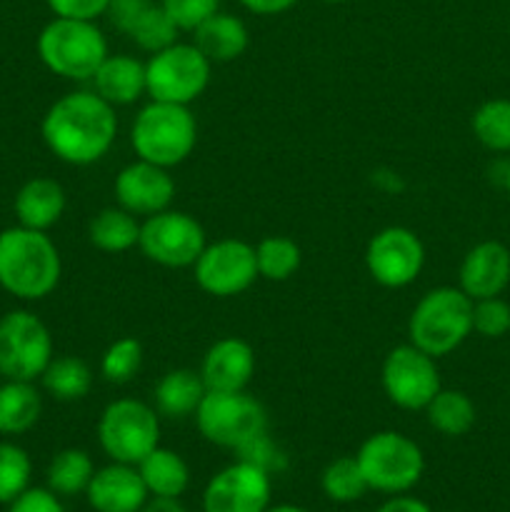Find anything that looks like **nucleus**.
<instances>
[{
  "label": "nucleus",
  "mask_w": 510,
  "mask_h": 512,
  "mask_svg": "<svg viewBox=\"0 0 510 512\" xmlns=\"http://www.w3.org/2000/svg\"><path fill=\"white\" fill-rule=\"evenodd\" d=\"M140 512H185V508L180 503V498H158V495H150Z\"/></svg>",
  "instance_id": "44"
},
{
  "label": "nucleus",
  "mask_w": 510,
  "mask_h": 512,
  "mask_svg": "<svg viewBox=\"0 0 510 512\" xmlns=\"http://www.w3.org/2000/svg\"><path fill=\"white\" fill-rule=\"evenodd\" d=\"M195 283L213 298H233L245 293L258 275L255 245L238 238H223L208 243L193 263Z\"/></svg>",
  "instance_id": "12"
},
{
  "label": "nucleus",
  "mask_w": 510,
  "mask_h": 512,
  "mask_svg": "<svg viewBox=\"0 0 510 512\" xmlns=\"http://www.w3.org/2000/svg\"><path fill=\"white\" fill-rule=\"evenodd\" d=\"M65 203H68L65 200V190L58 180L30 178L15 193L13 210L15 218H18V225L48 233L63 218Z\"/></svg>",
  "instance_id": "20"
},
{
  "label": "nucleus",
  "mask_w": 510,
  "mask_h": 512,
  "mask_svg": "<svg viewBox=\"0 0 510 512\" xmlns=\"http://www.w3.org/2000/svg\"><path fill=\"white\" fill-rule=\"evenodd\" d=\"M148 3L150 0H110L108 10H105V18L110 20L113 28L128 35V30L133 28V23L138 20V15L143 13V8Z\"/></svg>",
  "instance_id": "41"
},
{
  "label": "nucleus",
  "mask_w": 510,
  "mask_h": 512,
  "mask_svg": "<svg viewBox=\"0 0 510 512\" xmlns=\"http://www.w3.org/2000/svg\"><path fill=\"white\" fill-rule=\"evenodd\" d=\"M115 203L138 218L168 210L175 198V180L168 168L135 158L125 165L113 183Z\"/></svg>",
  "instance_id": "16"
},
{
  "label": "nucleus",
  "mask_w": 510,
  "mask_h": 512,
  "mask_svg": "<svg viewBox=\"0 0 510 512\" xmlns=\"http://www.w3.org/2000/svg\"><path fill=\"white\" fill-rule=\"evenodd\" d=\"M298 0H240L243 8H248L255 15H278L290 10Z\"/></svg>",
  "instance_id": "42"
},
{
  "label": "nucleus",
  "mask_w": 510,
  "mask_h": 512,
  "mask_svg": "<svg viewBox=\"0 0 510 512\" xmlns=\"http://www.w3.org/2000/svg\"><path fill=\"white\" fill-rule=\"evenodd\" d=\"M53 360V338L30 310H10L0 318V375L3 380H40Z\"/></svg>",
  "instance_id": "10"
},
{
  "label": "nucleus",
  "mask_w": 510,
  "mask_h": 512,
  "mask_svg": "<svg viewBox=\"0 0 510 512\" xmlns=\"http://www.w3.org/2000/svg\"><path fill=\"white\" fill-rule=\"evenodd\" d=\"M138 473L143 478L148 495L158 498H180L190 485V468L175 450L155 448L140 460Z\"/></svg>",
  "instance_id": "25"
},
{
  "label": "nucleus",
  "mask_w": 510,
  "mask_h": 512,
  "mask_svg": "<svg viewBox=\"0 0 510 512\" xmlns=\"http://www.w3.org/2000/svg\"><path fill=\"white\" fill-rule=\"evenodd\" d=\"M43 395L28 380H5L0 385V435H23L40 420Z\"/></svg>",
  "instance_id": "24"
},
{
  "label": "nucleus",
  "mask_w": 510,
  "mask_h": 512,
  "mask_svg": "<svg viewBox=\"0 0 510 512\" xmlns=\"http://www.w3.org/2000/svg\"><path fill=\"white\" fill-rule=\"evenodd\" d=\"M235 455H238V460H245V463L265 470L268 475L280 473V470H285V465H288V458H285V453L280 450V445L270 438L268 430L255 435V438H250L248 443L240 445V448L235 450Z\"/></svg>",
  "instance_id": "37"
},
{
  "label": "nucleus",
  "mask_w": 510,
  "mask_h": 512,
  "mask_svg": "<svg viewBox=\"0 0 510 512\" xmlns=\"http://www.w3.org/2000/svg\"><path fill=\"white\" fill-rule=\"evenodd\" d=\"M425 418L430 428L438 430L445 438H460L470 433L478 413H475V403L463 390L440 388L435 398L425 405Z\"/></svg>",
  "instance_id": "28"
},
{
  "label": "nucleus",
  "mask_w": 510,
  "mask_h": 512,
  "mask_svg": "<svg viewBox=\"0 0 510 512\" xmlns=\"http://www.w3.org/2000/svg\"><path fill=\"white\" fill-rule=\"evenodd\" d=\"M473 333L490 340L510 333V305L500 295L473 300Z\"/></svg>",
  "instance_id": "36"
},
{
  "label": "nucleus",
  "mask_w": 510,
  "mask_h": 512,
  "mask_svg": "<svg viewBox=\"0 0 510 512\" xmlns=\"http://www.w3.org/2000/svg\"><path fill=\"white\" fill-rule=\"evenodd\" d=\"M425 265L423 240L403 225H388L368 240L365 268L383 288H405Z\"/></svg>",
  "instance_id": "14"
},
{
  "label": "nucleus",
  "mask_w": 510,
  "mask_h": 512,
  "mask_svg": "<svg viewBox=\"0 0 510 512\" xmlns=\"http://www.w3.org/2000/svg\"><path fill=\"white\" fill-rule=\"evenodd\" d=\"M8 512H65V508L50 488H28L8 505Z\"/></svg>",
  "instance_id": "39"
},
{
  "label": "nucleus",
  "mask_w": 510,
  "mask_h": 512,
  "mask_svg": "<svg viewBox=\"0 0 510 512\" xmlns=\"http://www.w3.org/2000/svg\"><path fill=\"white\" fill-rule=\"evenodd\" d=\"M55 18L95 20L105 15L110 0H45Z\"/></svg>",
  "instance_id": "40"
},
{
  "label": "nucleus",
  "mask_w": 510,
  "mask_h": 512,
  "mask_svg": "<svg viewBox=\"0 0 510 512\" xmlns=\"http://www.w3.org/2000/svg\"><path fill=\"white\" fill-rule=\"evenodd\" d=\"M40 60L53 75L85 83L108 58V40L95 20L53 18L38 35Z\"/></svg>",
  "instance_id": "5"
},
{
  "label": "nucleus",
  "mask_w": 510,
  "mask_h": 512,
  "mask_svg": "<svg viewBox=\"0 0 510 512\" xmlns=\"http://www.w3.org/2000/svg\"><path fill=\"white\" fill-rule=\"evenodd\" d=\"M205 393H208V388H205L198 370H168L153 390V408L158 410V415H163V418L183 420L188 418V415H195L198 405L203 403Z\"/></svg>",
  "instance_id": "23"
},
{
  "label": "nucleus",
  "mask_w": 510,
  "mask_h": 512,
  "mask_svg": "<svg viewBox=\"0 0 510 512\" xmlns=\"http://www.w3.org/2000/svg\"><path fill=\"white\" fill-rule=\"evenodd\" d=\"M265 512H308V510L298 508V505L283 503V505H268V510H265Z\"/></svg>",
  "instance_id": "45"
},
{
  "label": "nucleus",
  "mask_w": 510,
  "mask_h": 512,
  "mask_svg": "<svg viewBox=\"0 0 510 512\" xmlns=\"http://www.w3.org/2000/svg\"><path fill=\"white\" fill-rule=\"evenodd\" d=\"M198 143V123L188 105L150 100L138 110L130 128V145L140 160L175 168L185 163Z\"/></svg>",
  "instance_id": "4"
},
{
  "label": "nucleus",
  "mask_w": 510,
  "mask_h": 512,
  "mask_svg": "<svg viewBox=\"0 0 510 512\" xmlns=\"http://www.w3.org/2000/svg\"><path fill=\"white\" fill-rule=\"evenodd\" d=\"M88 238L103 253H128L138 248L140 220L120 205L103 208L88 225Z\"/></svg>",
  "instance_id": "26"
},
{
  "label": "nucleus",
  "mask_w": 510,
  "mask_h": 512,
  "mask_svg": "<svg viewBox=\"0 0 510 512\" xmlns=\"http://www.w3.org/2000/svg\"><path fill=\"white\" fill-rule=\"evenodd\" d=\"M205 245L203 225L183 210H160L140 223L138 248L150 263L163 268H193Z\"/></svg>",
  "instance_id": "11"
},
{
  "label": "nucleus",
  "mask_w": 510,
  "mask_h": 512,
  "mask_svg": "<svg viewBox=\"0 0 510 512\" xmlns=\"http://www.w3.org/2000/svg\"><path fill=\"white\" fill-rule=\"evenodd\" d=\"M200 378L208 390H245L255 375V350L243 338H220L215 340L203 355Z\"/></svg>",
  "instance_id": "19"
},
{
  "label": "nucleus",
  "mask_w": 510,
  "mask_h": 512,
  "mask_svg": "<svg viewBox=\"0 0 510 512\" xmlns=\"http://www.w3.org/2000/svg\"><path fill=\"white\" fill-rule=\"evenodd\" d=\"M375 512H433V510L418 498H410V495H393L388 503L380 505Z\"/></svg>",
  "instance_id": "43"
},
{
  "label": "nucleus",
  "mask_w": 510,
  "mask_h": 512,
  "mask_svg": "<svg viewBox=\"0 0 510 512\" xmlns=\"http://www.w3.org/2000/svg\"><path fill=\"white\" fill-rule=\"evenodd\" d=\"M213 63L195 43H173L145 63V93L160 103L190 105L205 93Z\"/></svg>",
  "instance_id": "8"
},
{
  "label": "nucleus",
  "mask_w": 510,
  "mask_h": 512,
  "mask_svg": "<svg viewBox=\"0 0 510 512\" xmlns=\"http://www.w3.org/2000/svg\"><path fill=\"white\" fill-rule=\"evenodd\" d=\"M473 333V300L460 288L440 285L415 303L408 318V338L435 360L450 355Z\"/></svg>",
  "instance_id": "3"
},
{
  "label": "nucleus",
  "mask_w": 510,
  "mask_h": 512,
  "mask_svg": "<svg viewBox=\"0 0 510 512\" xmlns=\"http://www.w3.org/2000/svg\"><path fill=\"white\" fill-rule=\"evenodd\" d=\"M320 485L333 503H353L370 490L355 455H343V458H335L333 463H328Z\"/></svg>",
  "instance_id": "33"
},
{
  "label": "nucleus",
  "mask_w": 510,
  "mask_h": 512,
  "mask_svg": "<svg viewBox=\"0 0 510 512\" xmlns=\"http://www.w3.org/2000/svg\"><path fill=\"white\" fill-rule=\"evenodd\" d=\"M503 185H505V190H508L510 193V163L505 165V175H503Z\"/></svg>",
  "instance_id": "46"
},
{
  "label": "nucleus",
  "mask_w": 510,
  "mask_h": 512,
  "mask_svg": "<svg viewBox=\"0 0 510 512\" xmlns=\"http://www.w3.org/2000/svg\"><path fill=\"white\" fill-rule=\"evenodd\" d=\"M380 380L390 403L403 410H425L443 388L435 358L413 343L398 345L385 355Z\"/></svg>",
  "instance_id": "13"
},
{
  "label": "nucleus",
  "mask_w": 510,
  "mask_h": 512,
  "mask_svg": "<svg viewBox=\"0 0 510 512\" xmlns=\"http://www.w3.org/2000/svg\"><path fill=\"white\" fill-rule=\"evenodd\" d=\"M358 465L370 490L385 495H403L420 483L425 470L423 450L408 435L380 430L370 435L358 450Z\"/></svg>",
  "instance_id": "6"
},
{
  "label": "nucleus",
  "mask_w": 510,
  "mask_h": 512,
  "mask_svg": "<svg viewBox=\"0 0 510 512\" xmlns=\"http://www.w3.org/2000/svg\"><path fill=\"white\" fill-rule=\"evenodd\" d=\"M33 463L30 455L15 443H0V505H10L30 488Z\"/></svg>",
  "instance_id": "35"
},
{
  "label": "nucleus",
  "mask_w": 510,
  "mask_h": 512,
  "mask_svg": "<svg viewBox=\"0 0 510 512\" xmlns=\"http://www.w3.org/2000/svg\"><path fill=\"white\" fill-rule=\"evenodd\" d=\"M193 43L210 63H230L248 50L250 35L238 15L218 10L193 30Z\"/></svg>",
  "instance_id": "22"
},
{
  "label": "nucleus",
  "mask_w": 510,
  "mask_h": 512,
  "mask_svg": "<svg viewBox=\"0 0 510 512\" xmlns=\"http://www.w3.org/2000/svg\"><path fill=\"white\" fill-rule=\"evenodd\" d=\"M143 368V345L135 338L113 340L100 358V375L110 385H128Z\"/></svg>",
  "instance_id": "34"
},
{
  "label": "nucleus",
  "mask_w": 510,
  "mask_h": 512,
  "mask_svg": "<svg viewBox=\"0 0 510 512\" xmlns=\"http://www.w3.org/2000/svg\"><path fill=\"white\" fill-rule=\"evenodd\" d=\"M85 498L95 512H140L150 495L135 465L110 463L95 470Z\"/></svg>",
  "instance_id": "18"
},
{
  "label": "nucleus",
  "mask_w": 510,
  "mask_h": 512,
  "mask_svg": "<svg viewBox=\"0 0 510 512\" xmlns=\"http://www.w3.org/2000/svg\"><path fill=\"white\" fill-rule=\"evenodd\" d=\"M470 128L483 148L493 153H510V100H485L470 118Z\"/></svg>",
  "instance_id": "31"
},
{
  "label": "nucleus",
  "mask_w": 510,
  "mask_h": 512,
  "mask_svg": "<svg viewBox=\"0 0 510 512\" xmlns=\"http://www.w3.org/2000/svg\"><path fill=\"white\" fill-rule=\"evenodd\" d=\"M195 425L208 443L238 450L250 438L268 430V413L263 403L245 390H208L195 410Z\"/></svg>",
  "instance_id": "9"
},
{
  "label": "nucleus",
  "mask_w": 510,
  "mask_h": 512,
  "mask_svg": "<svg viewBox=\"0 0 510 512\" xmlns=\"http://www.w3.org/2000/svg\"><path fill=\"white\" fill-rule=\"evenodd\" d=\"M98 443L113 463L138 465L160 445L158 410L135 398L113 400L100 413Z\"/></svg>",
  "instance_id": "7"
},
{
  "label": "nucleus",
  "mask_w": 510,
  "mask_h": 512,
  "mask_svg": "<svg viewBox=\"0 0 510 512\" xmlns=\"http://www.w3.org/2000/svg\"><path fill=\"white\" fill-rule=\"evenodd\" d=\"M323 3H345V0H323Z\"/></svg>",
  "instance_id": "47"
},
{
  "label": "nucleus",
  "mask_w": 510,
  "mask_h": 512,
  "mask_svg": "<svg viewBox=\"0 0 510 512\" xmlns=\"http://www.w3.org/2000/svg\"><path fill=\"white\" fill-rule=\"evenodd\" d=\"M178 25L173 23L165 8L155 0H150L143 8V13L138 15V20L133 23V28L128 30V38L138 45L145 53H158V50L168 48V45L178 43Z\"/></svg>",
  "instance_id": "32"
},
{
  "label": "nucleus",
  "mask_w": 510,
  "mask_h": 512,
  "mask_svg": "<svg viewBox=\"0 0 510 512\" xmlns=\"http://www.w3.org/2000/svg\"><path fill=\"white\" fill-rule=\"evenodd\" d=\"M93 475H95L93 458H90L85 450L65 448L53 455L45 478H48V488L53 490L55 495L70 498V495L85 493L90 480H93Z\"/></svg>",
  "instance_id": "29"
},
{
  "label": "nucleus",
  "mask_w": 510,
  "mask_h": 512,
  "mask_svg": "<svg viewBox=\"0 0 510 512\" xmlns=\"http://www.w3.org/2000/svg\"><path fill=\"white\" fill-rule=\"evenodd\" d=\"M40 135L55 158L83 168L110 153L118 138V115L95 90H73L50 105Z\"/></svg>",
  "instance_id": "1"
},
{
  "label": "nucleus",
  "mask_w": 510,
  "mask_h": 512,
  "mask_svg": "<svg viewBox=\"0 0 510 512\" xmlns=\"http://www.w3.org/2000/svg\"><path fill=\"white\" fill-rule=\"evenodd\" d=\"M40 383L50 398L60 403H75V400H83L93 388V370L83 358H75V355L55 358L53 355L48 368L40 375Z\"/></svg>",
  "instance_id": "27"
},
{
  "label": "nucleus",
  "mask_w": 510,
  "mask_h": 512,
  "mask_svg": "<svg viewBox=\"0 0 510 512\" xmlns=\"http://www.w3.org/2000/svg\"><path fill=\"white\" fill-rule=\"evenodd\" d=\"M510 283V250L498 240H483L460 263L458 288L470 300L495 298Z\"/></svg>",
  "instance_id": "17"
},
{
  "label": "nucleus",
  "mask_w": 510,
  "mask_h": 512,
  "mask_svg": "<svg viewBox=\"0 0 510 512\" xmlns=\"http://www.w3.org/2000/svg\"><path fill=\"white\" fill-rule=\"evenodd\" d=\"M270 505V475L245 460H235L208 480L205 512H265Z\"/></svg>",
  "instance_id": "15"
},
{
  "label": "nucleus",
  "mask_w": 510,
  "mask_h": 512,
  "mask_svg": "<svg viewBox=\"0 0 510 512\" xmlns=\"http://www.w3.org/2000/svg\"><path fill=\"white\" fill-rule=\"evenodd\" d=\"M93 90L113 108L133 105L145 93V63L135 55H110L93 75Z\"/></svg>",
  "instance_id": "21"
},
{
  "label": "nucleus",
  "mask_w": 510,
  "mask_h": 512,
  "mask_svg": "<svg viewBox=\"0 0 510 512\" xmlns=\"http://www.w3.org/2000/svg\"><path fill=\"white\" fill-rule=\"evenodd\" d=\"M63 263L48 233L13 225L0 233V288L18 300H43L58 288Z\"/></svg>",
  "instance_id": "2"
},
{
  "label": "nucleus",
  "mask_w": 510,
  "mask_h": 512,
  "mask_svg": "<svg viewBox=\"0 0 510 512\" xmlns=\"http://www.w3.org/2000/svg\"><path fill=\"white\" fill-rule=\"evenodd\" d=\"M300 260H303L300 245L285 235H268L255 245L258 275L270 283H283L293 278L300 268Z\"/></svg>",
  "instance_id": "30"
},
{
  "label": "nucleus",
  "mask_w": 510,
  "mask_h": 512,
  "mask_svg": "<svg viewBox=\"0 0 510 512\" xmlns=\"http://www.w3.org/2000/svg\"><path fill=\"white\" fill-rule=\"evenodd\" d=\"M160 5L173 18L178 30H190L193 33L203 20L218 13L220 0H160Z\"/></svg>",
  "instance_id": "38"
}]
</instances>
